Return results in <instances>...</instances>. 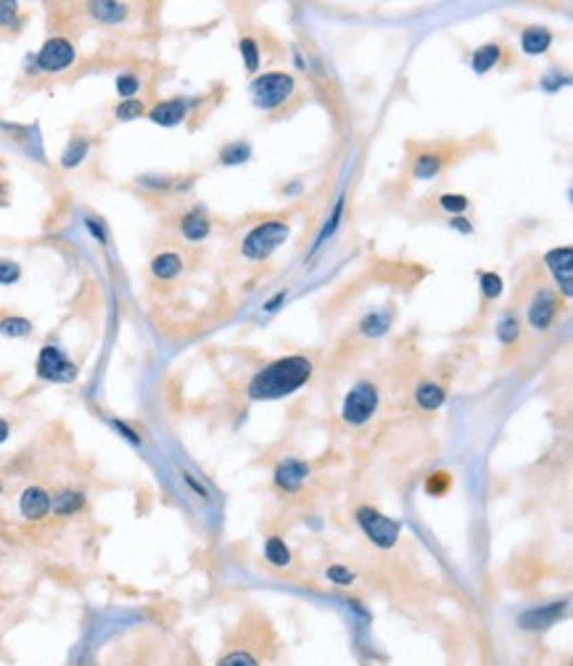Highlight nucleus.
I'll list each match as a JSON object with an SVG mask.
<instances>
[{"instance_id":"nucleus-5","label":"nucleus","mask_w":573,"mask_h":666,"mask_svg":"<svg viewBox=\"0 0 573 666\" xmlns=\"http://www.w3.org/2000/svg\"><path fill=\"white\" fill-rule=\"evenodd\" d=\"M375 410H378V389L368 381H359L352 386V392L344 397L341 415L349 426H362L375 415Z\"/></svg>"},{"instance_id":"nucleus-11","label":"nucleus","mask_w":573,"mask_h":666,"mask_svg":"<svg viewBox=\"0 0 573 666\" xmlns=\"http://www.w3.org/2000/svg\"><path fill=\"white\" fill-rule=\"evenodd\" d=\"M19 511H21L24 518H30V521H40V518H45L48 511H51V495L45 489H40V487H30V489L21 492Z\"/></svg>"},{"instance_id":"nucleus-39","label":"nucleus","mask_w":573,"mask_h":666,"mask_svg":"<svg viewBox=\"0 0 573 666\" xmlns=\"http://www.w3.org/2000/svg\"><path fill=\"white\" fill-rule=\"evenodd\" d=\"M114 428H119V431H122V436H127V439H130V442H133V444H140V436H137V434H135V431H133V428H127V426H124L122 421H114Z\"/></svg>"},{"instance_id":"nucleus-22","label":"nucleus","mask_w":573,"mask_h":666,"mask_svg":"<svg viewBox=\"0 0 573 666\" xmlns=\"http://www.w3.org/2000/svg\"><path fill=\"white\" fill-rule=\"evenodd\" d=\"M441 172V156L438 154H420L415 159V177L418 180H431Z\"/></svg>"},{"instance_id":"nucleus-26","label":"nucleus","mask_w":573,"mask_h":666,"mask_svg":"<svg viewBox=\"0 0 573 666\" xmlns=\"http://www.w3.org/2000/svg\"><path fill=\"white\" fill-rule=\"evenodd\" d=\"M478 283H481V293H484V299H499L502 296V291H505V283H502V278L497 273H481L478 275Z\"/></svg>"},{"instance_id":"nucleus-6","label":"nucleus","mask_w":573,"mask_h":666,"mask_svg":"<svg viewBox=\"0 0 573 666\" xmlns=\"http://www.w3.org/2000/svg\"><path fill=\"white\" fill-rule=\"evenodd\" d=\"M37 376L56 384H69L77 378V365L58 349V346H43L37 357Z\"/></svg>"},{"instance_id":"nucleus-3","label":"nucleus","mask_w":573,"mask_h":666,"mask_svg":"<svg viewBox=\"0 0 573 666\" xmlns=\"http://www.w3.org/2000/svg\"><path fill=\"white\" fill-rule=\"evenodd\" d=\"M293 87H296V82H293V77L288 71H267V74H259L251 82L254 103L259 109H265V111H272V109L283 106L293 96Z\"/></svg>"},{"instance_id":"nucleus-38","label":"nucleus","mask_w":573,"mask_h":666,"mask_svg":"<svg viewBox=\"0 0 573 666\" xmlns=\"http://www.w3.org/2000/svg\"><path fill=\"white\" fill-rule=\"evenodd\" d=\"M447 487H449V476L447 474H436V478H428V492H434V495H441Z\"/></svg>"},{"instance_id":"nucleus-9","label":"nucleus","mask_w":573,"mask_h":666,"mask_svg":"<svg viewBox=\"0 0 573 666\" xmlns=\"http://www.w3.org/2000/svg\"><path fill=\"white\" fill-rule=\"evenodd\" d=\"M557 315V296L550 289H541L534 293L528 304V323L534 331H547Z\"/></svg>"},{"instance_id":"nucleus-12","label":"nucleus","mask_w":573,"mask_h":666,"mask_svg":"<svg viewBox=\"0 0 573 666\" xmlns=\"http://www.w3.org/2000/svg\"><path fill=\"white\" fill-rule=\"evenodd\" d=\"M306 476H309V465L302 460H293V458H288L275 468V484L286 492H296L306 481Z\"/></svg>"},{"instance_id":"nucleus-20","label":"nucleus","mask_w":573,"mask_h":666,"mask_svg":"<svg viewBox=\"0 0 573 666\" xmlns=\"http://www.w3.org/2000/svg\"><path fill=\"white\" fill-rule=\"evenodd\" d=\"M265 558H267L272 566L283 568V566L291 564V550H288V545L280 540V537H270V540L265 542Z\"/></svg>"},{"instance_id":"nucleus-43","label":"nucleus","mask_w":573,"mask_h":666,"mask_svg":"<svg viewBox=\"0 0 573 666\" xmlns=\"http://www.w3.org/2000/svg\"><path fill=\"white\" fill-rule=\"evenodd\" d=\"M565 82H568L565 77H560V80H544V87H547L550 93H555L557 87H560V85H565Z\"/></svg>"},{"instance_id":"nucleus-27","label":"nucleus","mask_w":573,"mask_h":666,"mask_svg":"<svg viewBox=\"0 0 573 666\" xmlns=\"http://www.w3.org/2000/svg\"><path fill=\"white\" fill-rule=\"evenodd\" d=\"M87 148H90V146H87V140H82V137L71 140L69 148L64 151V156H61V164H64V167H77L85 156H87Z\"/></svg>"},{"instance_id":"nucleus-21","label":"nucleus","mask_w":573,"mask_h":666,"mask_svg":"<svg viewBox=\"0 0 573 666\" xmlns=\"http://www.w3.org/2000/svg\"><path fill=\"white\" fill-rule=\"evenodd\" d=\"M249 156H251L249 143L236 140V143H230V146H225V148H222L219 162H222V164H227V167H233V164H243V162H249Z\"/></svg>"},{"instance_id":"nucleus-7","label":"nucleus","mask_w":573,"mask_h":666,"mask_svg":"<svg viewBox=\"0 0 573 666\" xmlns=\"http://www.w3.org/2000/svg\"><path fill=\"white\" fill-rule=\"evenodd\" d=\"M71 61H74V45L64 37L48 40L37 53V67L43 71H61V69L71 67Z\"/></svg>"},{"instance_id":"nucleus-36","label":"nucleus","mask_w":573,"mask_h":666,"mask_svg":"<svg viewBox=\"0 0 573 666\" xmlns=\"http://www.w3.org/2000/svg\"><path fill=\"white\" fill-rule=\"evenodd\" d=\"M341 212H344V199H338L336 209H333V217H330V225H325V227H322L320 238H317V243H315V246H320L322 241H325L328 236H330V233H333V230H336V227H338V220H341Z\"/></svg>"},{"instance_id":"nucleus-10","label":"nucleus","mask_w":573,"mask_h":666,"mask_svg":"<svg viewBox=\"0 0 573 666\" xmlns=\"http://www.w3.org/2000/svg\"><path fill=\"white\" fill-rule=\"evenodd\" d=\"M565 611H568V603L565 600H557V603L541 606V608H531V611L521 614L518 624H521L523 630H547V627L557 624V619H563Z\"/></svg>"},{"instance_id":"nucleus-19","label":"nucleus","mask_w":573,"mask_h":666,"mask_svg":"<svg viewBox=\"0 0 573 666\" xmlns=\"http://www.w3.org/2000/svg\"><path fill=\"white\" fill-rule=\"evenodd\" d=\"M85 505V497L80 495V492H71V489H64V492H58V495L51 500V508L58 515H69V513L80 511Z\"/></svg>"},{"instance_id":"nucleus-45","label":"nucleus","mask_w":573,"mask_h":666,"mask_svg":"<svg viewBox=\"0 0 573 666\" xmlns=\"http://www.w3.org/2000/svg\"><path fill=\"white\" fill-rule=\"evenodd\" d=\"M5 439H8V423L0 418V444L5 442Z\"/></svg>"},{"instance_id":"nucleus-46","label":"nucleus","mask_w":573,"mask_h":666,"mask_svg":"<svg viewBox=\"0 0 573 666\" xmlns=\"http://www.w3.org/2000/svg\"><path fill=\"white\" fill-rule=\"evenodd\" d=\"M0 492H3V484H0Z\"/></svg>"},{"instance_id":"nucleus-29","label":"nucleus","mask_w":573,"mask_h":666,"mask_svg":"<svg viewBox=\"0 0 573 666\" xmlns=\"http://www.w3.org/2000/svg\"><path fill=\"white\" fill-rule=\"evenodd\" d=\"M238 48H240V56H243V61H246V69L254 74V71L259 69V45L254 43L251 37H243Z\"/></svg>"},{"instance_id":"nucleus-30","label":"nucleus","mask_w":573,"mask_h":666,"mask_svg":"<svg viewBox=\"0 0 573 666\" xmlns=\"http://www.w3.org/2000/svg\"><path fill=\"white\" fill-rule=\"evenodd\" d=\"M468 196H462V193H444L441 199H438V206L441 209H447V212H452V214H460V212H465L468 209Z\"/></svg>"},{"instance_id":"nucleus-1","label":"nucleus","mask_w":573,"mask_h":666,"mask_svg":"<svg viewBox=\"0 0 573 666\" xmlns=\"http://www.w3.org/2000/svg\"><path fill=\"white\" fill-rule=\"evenodd\" d=\"M312 378V362L302 355L275 359L272 365L262 368L249 384V397L251 399H280L288 397Z\"/></svg>"},{"instance_id":"nucleus-18","label":"nucleus","mask_w":573,"mask_h":666,"mask_svg":"<svg viewBox=\"0 0 573 666\" xmlns=\"http://www.w3.org/2000/svg\"><path fill=\"white\" fill-rule=\"evenodd\" d=\"M444 397H447L444 389L438 384H431V381L420 384L418 392H415V399H418V405H420L423 410H438L444 405Z\"/></svg>"},{"instance_id":"nucleus-25","label":"nucleus","mask_w":573,"mask_h":666,"mask_svg":"<svg viewBox=\"0 0 573 666\" xmlns=\"http://www.w3.org/2000/svg\"><path fill=\"white\" fill-rule=\"evenodd\" d=\"M93 16L103 19V21H122L127 16V5L122 3H90Z\"/></svg>"},{"instance_id":"nucleus-34","label":"nucleus","mask_w":573,"mask_h":666,"mask_svg":"<svg viewBox=\"0 0 573 666\" xmlns=\"http://www.w3.org/2000/svg\"><path fill=\"white\" fill-rule=\"evenodd\" d=\"M19 275H21V267L11 259H0V286H11L16 283Z\"/></svg>"},{"instance_id":"nucleus-31","label":"nucleus","mask_w":573,"mask_h":666,"mask_svg":"<svg viewBox=\"0 0 573 666\" xmlns=\"http://www.w3.org/2000/svg\"><path fill=\"white\" fill-rule=\"evenodd\" d=\"M325 579L333 581V584H338V587H346V584H352V581L357 579L355 571L352 568H346V566H328V571H325Z\"/></svg>"},{"instance_id":"nucleus-4","label":"nucleus","mask_w":573,"mask_h":666,"mask_svg":"<svg viewBox=\"0 0 573 666\" xmlns=\"http://www.w3.org/2000/svg\"><path fill=\"white\" fill-rule=\"evenodd\" d=\"M357 524L362 526V531L368 534V540H370L372 545L383 547V550L396 545L399 531H402L399 521L388 518V515H383V513L370 508V505H362V508L357 511Z\"/></svg>"},{"instance_id":"nucleus-32","label":"nucleus","mask_w":573,"mask_h":666,"mask_svg":"<svg viewBox=\"0 0 573 666\" xmlns=\"http://www.w3.org/2000/svg\"><path fill=\"white\" fill-rule=\"evenodd\" d=\"M137 87H140V82H137L135 74H119L117 77V93L124 98V101H130V98L135 96Z\"/></svg>"},{"instance_id":"nucleus-15","label":"nucleus","mask_w":573,"mask_h":666,"mask_svg":"<svg viewBox=\"0 0 573 666\" xmlns=\"http://www.w3.org/2000/svg\"><path fill=\"white\" fill-rule=\"evenodd\" d=\"M183 236H186L188 241H203L206 236H209V230H212V225H209V217L203 214L201 209H193V212H188L186 217H183Z\"/></svg>"},{"instance_id":"nucleus-44","label":"nucleus","mask_w":573,"mask_h":666,"mask_svg":"<svg viewBox=\"0 0 573 666\" xmlns=\"http://www.w3.org/2000/svg\"><path fill=\"white\" fill-rule=\"evenodd\" d=\"M183 476H186V481H188V484H190V487H193V489H196V492H199V495L206 497V489H203V487H201V484H199V481H196V478L190 476V474H183Z\"/></svg>"},{"instance_id":"nucleus-24","label":"nucleus","mask_w":573,"mask_h":666,"mask_svg":"<svg viewBox=\"0 0 573 666\" xmlns=\"http://www.w3.org/2000/svg\"><path fill=\"white\" fill-rule=\"evenodd\" d=\"M359 331L365 333V336H383L388 331V315L386 312H370V315H365L362 318V323H359Z\"/></svg>"},{"instance_id":"nucleus-42","label":"nucleus","mask_w":573,"mask_h":666,"mask_svg":"<svg viewBox=\"0 0 573 666\" xmlns=\"http://www.w3.org/2000/svg\"><path fill=\"white\" fill-rule=\"evenodd\" d=\"M85 225L90 227V233H93V236H95L98 241H106V236H103V230H101V225H98L95 220H85Z\"/></svg>"},{"instance_id":"nucleus-16","label":"nucleus","mask_w":573,"mask_h":666,"mask_svg":"<svg viewBox=\"0 0 573 666\" xmlns=\"http://www.w3.org/2000/svg\"><path fill=\"white\" fill-rule=\"evenodd\" d=\"M180 270H183V259H180L177 254L164 252V254L153 256L151 273L156 275V278H161V280H172V278H177V275H180Z\"/></svg>"},{"instance_id":"nucleus-33","label":"nucleus","mask_w":573,"mask_h":666,"mask_svg":"<svg viewBox=\"0 0 573 666\" xmlns=\"http://www.w3.org/2000/svg\"><path fill=\"white\" fill-rule=\"evenodd\" d=\"M117 117L122 122L127 120H137V117H143V103L137 101V98H130V101H122L117 106Z\"/></svg>"},{"instance_id":"nucleus-35","label":"nucleus","mask_w":573,"mask_h":666,"mask_svg":"<svg viewBox=\"0 0 573 666\" xmlns=\"http://www.w3.org/2000/svg\"><path fill=\"white\" fill-rule=\"evenodd\" d=\"M219 666H259L256 661H254L249 653H243V650H236V653H227L222 661H219Z\"/></svg>"},{"instance_id":"nucleus-40","label":"nucleus","mask_w":573,"mask_h":666,"mask_svg":"<svg viewBox=\"0 0 573 666\" xmlns=\"http://www.w3.org/2000/svg\"><path fill=\"white\" fill-rule=\"evenodd\" d=\"M280 302H286V291H278V293L272 296L270 302L265 304V312H275V309L280 307Z\"/></svg>"},{"instance_id":"nucleus-2","label":"nucleus","mask_w":573,"mask_h":666,"mask_svg":"<svg viewBox=\"0 0 573 666\" xmlns=\"http://www.w3.org/2000/svg\"><path fill=\"white\" fill-rule=\"evenodd\" d=\"M291 238V227L283 220H267L256 225L251 233L243 238L240 252L246 259H267L275 254L286 241Z\"/></svg>"},{"instance_id":"nucleus-14","label":"nucleus","mask_w":573,"mask_h":666,"mask_svg":"<svg viewBox=\"0 0 573 666\" xmlns=\"http://www.w3.org/2000/svg\"><path fill=\"white\" fill-rule=\"evenodd\" d=\"M550 45H552V32L544 27H528L521 34V48L526 56H541Z\"/></svg>"},{"instance_id":"nucleus-17","label":"nucleus","mask_w":573,"mask_h":666,"mask_svg":"<svg viewBox=\"0 0 573 666\" xmlns=\"http://www.w3.org/2000/svg\"><path fill=\"white\" fill-rule=\"evenodd\" d=\"M499 56H502V48L494 45V43H486V45L475 48V51H473V58H471L473 71H475V74H486V71L499 61Z\"/></svg>"},{"instance_id":"nucleus-37","label":"nucleus","mask_w":573,"mask_h":666,"mask_svg":"<svg viewBox=\"0 0 573 666\" xmlns=\"http://www.w3.org/2000/svg\"><path fill=\"white\" fill-rule=\"evenodd\" d=\"M16 19V3H3L0 0V27L11 24Z\"/></svg>"},{"instance_id":"nucleus-41","label":"nucleus","mask_w":573,"mask_h":666,"mask_svg":"<svg viewBox=\"0 0 573 666\" xmlns=\"http://www.w3.org/2000/svg\"><path fill=\"white\" fill-rule=\"evenodd\" d=\"M452 227H457L460 233H471V230H473V225H468V220H465V217H460V214H457V217H452Z\"/></svg>"},{"instance_id":"nucleus-13","label":"nucleus","mask_w":573,"mask_h":666,"mask_svg":"<svg viewBox=\"0 0 573 666\" xmlns=\"http://www.w3.org/2000/svg\"><path fill=\"white\" fill-rule=\"evenodd\" d=\"M186 114H188V103L180 101V98H172V101L156 103L148 117H151V122L161 124V127H172V124H180V122L186 120Z\"/></svg>"},{"instance_id":"nucleus-28","label":"nucleus","mask_w":573,"mask_h":666,"mask_svg":"<svg viewBox=\"0 0 573 666\" xmlns=\"http://www.w3.org/2000/svg\"><path fill=\"white\" fill-rule=\"evenodd\" d=\"M30 331H32V323L24 320V318H5V320H0V333L3 336L19 339V336H27Z\"/></svg>"},{"instance_id":"nucleus-8","label":"nucleus","mask_w":573,"mask_h":666,"mask_svg":"<svg viewBox=\"0 0 573 666\" xmlns=\"http://www.w3.org/2000/svg\"><path fill=\"white\" fill-rule=\"evenodd\" d=\"M555 283L563 289L565 296H573V249L571 246H557L544 256Z\"/></svg>"},{"instance_id":"nucleus-23","label":"nucleus","mask_w":573,"mask_h":666,"mask_svg":"<svg viewBox=\"0 0 573 666\" xmlns=\"http://www.w3.org/2000/svg\"><path fill=\"white\" fill-rule=\"evenodd\" d=\"M497 339L502 344H513L521 339V320L515 315H502L497 323Z\"/></svg>"}]
</instances>
